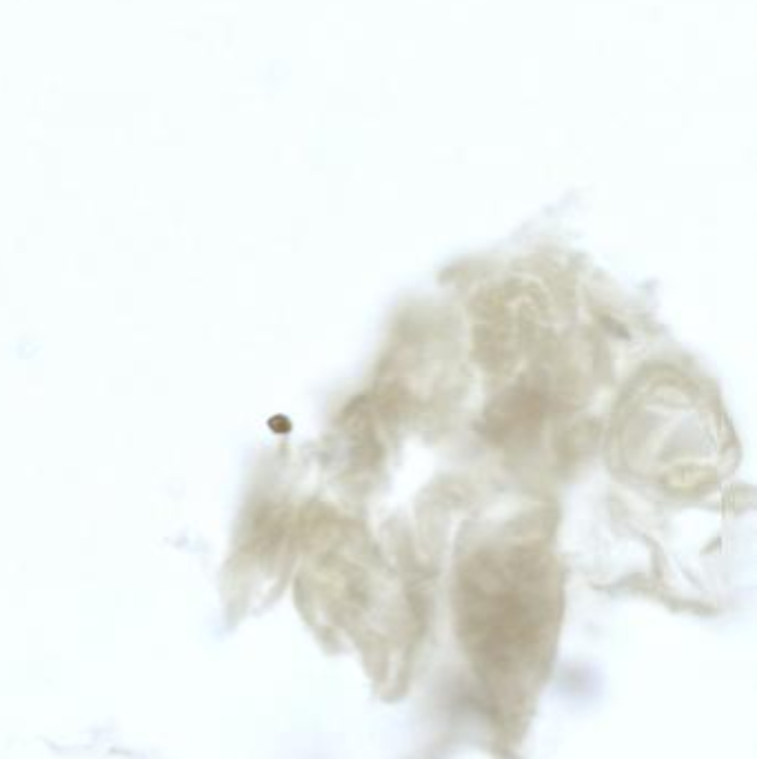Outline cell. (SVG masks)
<instances>
[{"instance_id": "cell-1", "label": "cell", "mask_w": 757, "mask_h": 759, "mask_svg": "<svg viewBox=\"0 0 757 759\" xmlns=\"http://www.w3.org/2000/svg\"><path fill=\"white\" fill-rule=\"evenodd\" d=\"M462 642L482 677L518 682L540 664L558 622V584L536 546L482 549L458 578Z\"/></svg>"}, {"instance_id": "cell-2", "label": "cell", "mask_w": 757, "mask_h": 759, "mask_svg": "<svg viewBox=\"0 0 757 759\" xmlns=\"http://www.w3.org/2000/svg\"><path fill=\"white\" fill-rule=\"evenodd\" d=\"M549 398L538 384L522 382L511 387L489 407L487 433L500 444H529L538 438V431L547 413Z\"/></svg>"}]
</instances>
